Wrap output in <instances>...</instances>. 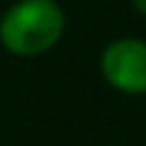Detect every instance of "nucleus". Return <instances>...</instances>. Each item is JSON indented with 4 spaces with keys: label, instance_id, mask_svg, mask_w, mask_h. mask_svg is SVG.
<instances>
[{
    "label": "nucleus",
    "instance_id": "nucleus-1",
    "mask_svg": "<svg viewBox=\"0 0 146 146\" xmlns=\"http://www.w3.org/2000/svg\"><path fill=\"white\" fill-rule=\"evenodd\" d=\"M64 26L56 0H15L0 18V44L15 56H38L59 44Z\"/></svg>",
    "mask_w": 146,
    "mask_h": 146
},
{
    "label": "nucleus",
    "instance_id": "nucleus-2",
    "mask_svg": "<svg viewBox=\"0 0 146 146\" xmlns=\"http://www.w3.org/2000/svg\"><path fill=\"white\" fill-rule=\"evenodd\" d=\"M100 72L118 92L146 95V41L115 38L100 54Z\"/></svg>",
    "mask_w": 146,
    "mask_h": 146
},
{
    "label": "nucleus",
    "instance_id": "nucleus-3",
    "mask_svg": "<svg viewBox=\"0 0 146 146\" xmlns=\"http://www.w3.org/2000/svg\"><path fill=\"white\" fill-rule=\"evenodd\" d=\"M131 5H133L141 15H146V0H131Z\"/></svg>",
    "mask_w": 146,
    "mask_h": 146
}]
</instances>
